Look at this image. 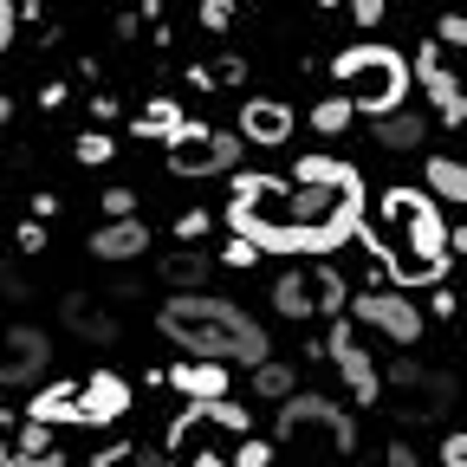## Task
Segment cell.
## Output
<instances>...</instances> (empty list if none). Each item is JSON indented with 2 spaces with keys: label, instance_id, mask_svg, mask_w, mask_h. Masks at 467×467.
I'll return each instance as SVG.
<instances>
[{
  "label": "cell",
  "instance_id": "4dcf8cb0",
  "mask_svg": "<svg viewBox=\"0 0 467 467\" xmlns=\"http://www.w3.org/2000/svg\"><path fill=\"white\" fill-rule=\"evenodd\" d=\"M202 26L208 33H227L234 26V0H202Z\"/></svg>",
  "mask_w": 467,
  "mask_h": 467
},
{
  "label": "cell",
  "instance_id": "d6986e66",
  "mask_svg": "<svg viewBox=\"0 0 467 467\" xmlns=\"http://www.w3.org/2000/svg\"><path fill=\"white\" fill-rule=\"evenodd\" d=\"M162 383H175L189 402H227V370L221 364H175V370H162Z\"/></svg>",
  "mask_w": 467,
  "mask_h": 467
},
{
  "label": "cell",
  "instance_id": "cb8c5ba5",
  "mask_svg": "<svg viewBox=\"0 0 467 467\" xmlns=\"http://www.w3.org/2000/svg\"><path fill=\"white\" fill-rule=\"evenodd\" d=\"M91 467H169V454L137 448V441H110V448H98V461H91Z\"/></svg>",
  "mask_w": 467,
  "mask_h": 467
},
{
  "label": "cell",
  "instance_id": "5bb4252c",
  "mask_svg": "<svg viewBox=\"0 0 467 467\" xmlns=\"http://www.w3.org/2000/svg\"><path fill=\"white\" fill-rule=\"evenodd\" d=\"M202 429H214V435H254V416H247V402H189L182 416L169 422V448H189Z\"/></svg>",
  "mask_w": 467,
  "mask_h": 467
},
{
  "label": "cell",
  "instance_id": "484cf974",
  "mask_svg": "<svg viewBox=\"0 0 467 467\" xmlns=\"http://www.w3.org/2000/svg\"><path fill=\"white\" fill-rule=\"evenodd\" d=\"M162 279H169V285H189V292H195V285L208 279V260H202V254H189V247H175V254L162 260Z\"/></svg>",
  "mask_w": 467,
  "mask_h": 467
},
{
  "label": "cell",
  "instance_id": "6da1fadb",
  "mask_svg": "<svg viewBox=\"0 0 467 467\" xmlns=\"http://www.w3.org/2000/svg\"><path fill=\"white\" fill-rule=\"evenodd\" d=\"M292 241L285 254L325 260L344 241L364 234V169L337 156H299L292 162Z\"/></svg>",
  "mask_w": 467,
  "mask_h": 467
},
{
  "label": "cell",
  "instance_id": "5b68a950",
  "mask_svg": "<svg viewBox=\"0 0 467 467\" xmlns=\"http://www.w3.org/2000/svg\"><path fill=\"white\" fill-rule=\"evenodd\" d=\"M227 227H234V241L254 247V254H285V241H292V189H285V175H241V182H234V202H227Z\"/></svg>",
  "mask_w": 467,
  "mask_h": 467
},
{
  "label": "cell",
  "instance_id": "4fadbf2b",
  "mask_svg": "<svg viewBox=\"0 0 467 467\" xmlns=\"http://www.w3.org/2000/svg\"><path fill=\"white\" fill-rule=\"evenodd\" d=\"M325 358L337 364V377H344V389L358 396V402H377V389H383V370H377V358L358 344V331L350 325H331V344H325Z\"/></svg>",
  "mask_w": 467,
  "mask_h": 467
},
{
  "label": "cell",
  "instance_id": "7402d4cb",
  "mask_svg": "<svg viewBox=\"0 0 467 467\" xmlns=\"http://www.w3.org/2000/svg\"><path fill=\"white\" fill-rule=\"evenodd\" d=\"M422 137H429V124L416 110H389V117H377V143L383 150H422Z\"/></svg>",
  "mask_w": 467,
  "mask_h": 467
},
{
  "label": "cell",
  "instance_id": "60d3db41",
  "mask_svg": "<svg viewBox=\"0 0 467 467\" xmlns=\"http://www.w3.org/2000/svg\"><path fill=\"white\" fill-rule=\"evenodd\" d=\"M383 467H416V454H409V448H389V461Z\"/></svg>",
  "mask_w": 467,
  "mask_h": 467
},
{
  "label": "cell",
  "instance_id": "f35d334b",
  "mask_svg": "<svg viewBox=\"0 0 467 467\" xmlns=\"http://www.w3.org/2000/svg\"><path fill=\"white\" fill-rule=\"evenodd\" d=\"M350 20H358V26H377V20H383V0H358V7H350Z\"/></svg>",
  "mask_w": 467,
  "mask_h": 467
},
{
  "label": "cell",
  "instance_id": "ac0fdd59",
  "mask_svg": "<svg viewBox=\"0 0 467 467\" xmlns=\"http://www.w3.org/2000/svg\"><path fill=\"white\" fill-rule=\"evenodd\" d=\"M26 422H39V429L85 422V389H78V383H46V389L26 402Z\"/></svg>",
  "mask_w": 467,
  "mask_h": 467
},
{
  "label": "cell",
  "instance_id": "83f0119b",
  "mask_svg": "<svg viewBox=\"0 0 467 467\" xmlns=\"http://www.w3.org/2000/svg\"><path fill=\"white\" fill-rule=\"evenodd\" d=\"M312 130H318V137H344V130H350V104H344V98L312 104Z\"/></svg>",
  "mask_w": 467,
  "mask_h": 467
},
{
  "label": "cell",
  "instance_id": "f546056e",
  "mask_svg": "<svg viewBox=\"0 0 467 467\" xmlns=\"http://www.w3.org/2000/svg\"><path fill=\"white\" fill-rule=\"evenodd\" d=\"M110 156H117V143H110L104 130H85V137H78V162H85V169H104Z\"/></svg>",
  "mask_w": 467,
  "mask_h": 467
},
{
  "label": "cell",
  "instance_id": "d6a6232c",
  "mask_svg": "<svg viewBox=\"0 0 467 467\" xmlns=\"http://www.w3.org/2000/svg\"><path fill=\"white\" fill-rule=\"evenodd\" d=\"M202 234H208V214H202V208H189L182 221H175V241H182V247H189V241H202Z\"/></svg>",
  "mask_w": 467,
  "mask_h": 467
},
{
  "label": "cell",
  "instance_id": "44dd1931",
  "mask_svg": "<svg viewBox=\"0 0 467 467\" xmlns=\"http://www.w3.org/2000/svg\"><path fill=\"white\" fill-rule=\"evenodd\" d=\"M58 312H66V325H72L78 337H91V344H110V337H117V318H110L104 306H91L85 292H72V299L58 306Z\"/></svg>",
  "mask_w": 467,
  "mask_h": 467
},
{
  "label": "cell",
  "instance_id": "8fae6325",
  "mask_svg": "<svg viewBox=\"0 0 467 467\" xmlns=\"http://www.w3.org/2000/svg\"><path fill=\"white\" fill-rule=\"evenodd\" d=\"M416 78H422L429 104L441 110V124H448V130H461V124H467V91H461V78L441 66V46H435V39H429L416 58H409V85H416Z\"/></svg>",
  "mask_w": 467,
  "mask_h": 467
},
{
  "label": "cell",
  "instance_id": "8992f818",
  "mask_svg": "<svg viewBox=\"0 0 467 467\" xmlns=\"http://www.w3.org/2000/svg\"><path fill=\"white\" fill-rule=\"evenodd\" d=\"M241 137L234 130H214V124H195L182 117V130L169 137V175L175 182H214V175H234L241 169Z\"/></svg>",
  "mask_w": 467,
  "mask_h": 467
},
{
  "label": "cell",
  "instance_id": "836d02e7",
  "mask_svg": "<svg viewBox=\"0 0 467 467\" xmlns=\"http://www.w3.org/2000/svg\"><path fill=\"white\" fill-rule=\"evenodd\" d=\"M14 33H20V7H14V0H0V52L14 46Z\"/></svg>",
  "mask_w": 467,
  "mask_h": 467
},
{
  "label": "cell",
  "instance_id": "f1b7e54d",
  "mask_svg": "<svg viewBox=\"0 0 467 467\" xmlns=\"http://www.w3.org/2000/svg\"><path fill=\"white\" fill-rule=\"evenodd\" d=\"M227 467H273V441L241 435V441H234V454H227Z\"/></svg>",
  "mask_w": 467,
  "mask_h": 467
},
{
  "label": "cell",
  "instance_id": "9a60e30c",
  "mask_svg": "<svg viewBox=\"0 0 467 467\" xmlns=\"http://www.w3.org/2000/svg\"><path fill=\"white\" fill-rule=\"evenodd\" d=\"M358 318L370 331H383L389 344H416L422 337V312L402 299V292H358Z\"/></svg>",
  "mask_w": 467,
  "mask_h": 467
},
{
  "label": "cell",
  "instance_id": "e0dca14e",
  "mask_svg": "<svg viewBox=\"0 0 467 467\" xmlns=\"http://www.w3.org/2000/svg\"><path fill=\"white\" fill-rule=\"evenodd\" d=\"M78 389H85V429H110L130 409V383L117 377V370H91Z\"/></svg>",
  "mask_w": 467,
  "mask_h": 467
},
{
  "label": "cell",
  "instance_id": "d4e9b609",
  "mask_svg": "<svg viewBox=\"0 0 467 467\" xmlns=\"http://www.w3.org/2000/svg\"><path fill=\"white\" fill-rule=\"evenodd\" d=\"M429 189H435L441 202H467V169H461L454 156H435V162H429Z\"/></svg>",
  "mask_w": 467,
  "mask_h": 467
},
{
  "label": "cell",
  "instance_id": "74e56055",
  "mask_svg": "<svg viewBox=\"0 0 467 467\" xmlns=\"http://www.w3.org/2000/svg\"><path fill=\"white\" fill-rule=\"evenodd\" d=\"M441 461H448V467H467V435H448V441H441Z\"/></svg>",
  "mask_w": 467,
  "mask_h": 467
},
{
  "label": "cell",
  "instance_id": "2e32d148",
  "mask_svg": "<svg viewBox=\"0 0 467 467\" xmlns=\"http://www.w3.org/2000/svg\"><path fill=\"white\" fill-rule=\"evenodd\" d=\"M241 143H260V150H279L292 137V104L279 98H247L241 104V130H234Z\"/></svg>",
  "mask_w": 467,
  "mask_h": 467
},
{
  "label": "cell",
  "instance_id": "e575fe53",
  "mask_svg": "<svg viewBox=\"0 0 467 467\" xmlns=\"http://www.w3.org/2000/svg\"><path fill=\"white\" fill-rule=\"evenodd\" d=\"M208 78H214V85H241L247 66H241V58H221V66H208Z\"/></svg>",
  "mask_w": 467,
  "mask_h": 467
},
{
  "label": "cell",
  "instance_id": "52a82bcc",
  "mask_svg": "<svg viewBox=\"0 0 467 467\" xmlns=\"http://www.w3.org/2000/svg\"><path fill=\"white\" fill-rule=\"evenodd\" d=\"M306 435H325V448L350 454L358 448V416L337 409L331 396H312V389H292L279 402V441H306Z\"/></svg>",
  "mask_w": 467,
  "mask_h": 467
},
{
  "label": "cell",
  "instance_id": "7c38bea8",
  "mask_svg": "<svg viewBox=\"0 0 467 467\" xmlns=\"http://www.w3.org/2000/svg\"><path fill=\"white\" fill-rule=\"evenodd\" d=\"M0 467H66V454H58L52 429L14 416V409H0Z\"/></svg>",
  "mask_w": 467,
  "mask_h": 467
},
{
  "label": "cell",
  "instance_id": "603a6c76",
  "mask_svg": "<svg viewBox=\"0 0 467 467\" xmlns=\"http://www.w3.org/2000/svg\"><path fill=\"white\" fill-rule=\"evenodd\" d=\"M137 137H175V130H182V104H175V98H150L143 110H137V124H130Z\"/></svg>",
  "mask_w": 467,
  "mask_h": 467
},
{
  "label": "cell",
  "instance_id": "ffe728a7",
  "mask_svg": "<svg viewBox=\"0 0 467 467\" xmlns=\"http://www.w3.org/2000/svg\"><path fill=\"white\" fill-rule=\"evenodd\" d=\"M91 254L98 260H137V254H150V227L143 221H104L91 234Z\"/></svg>",
  "mask_w": 467,
  "mask_h": 467
},
{
  "label": "cell",
  "instance_id": "d590c367",
  "mask_svg": "<svg viewBox=\"0 0 467 467\" xmlns=\"http://www.w3.org/2000/svg\"><path fill=\"white\" fill-rule=\"evenodd\" d=\"M14 241H20L26 254H39V247H46V227H39V221H20V234H14Z\"/></svg>",
  "mask_w": 467,
  "mask_h": 467
},
{
  "label": "cell",
  "instance_id": "ba28073f",
  "mask_svg": "<svg viewBox=\"0 0 467 467\" xmlns=\"http://www.w3.org/2000/svg\"><path fill=\"white\" fill-rule=\"evenodd\" d=\"M377 402H389L396 422H441V409L454 402V377L422 370V364H389Z\"/></svg>",
  "mask_w": 467,
  "mask_h": 467
},
{
  "label": "cell",
  "instance_id": "9c48e42d",
  "mask_svg": "<svg viewBox=\"0 0 467 467\" xmlns=\"http://www.w3.org/2000/svg\"><path fill=\"white\" fill-rule=\"evenodd\" d=\"M350 299V279L331 266V260H312V266H285L273 279V306L285 318H312V312H337Z\"/></svg>",
  "mask_w": 467,
  "mask_h": 467
},
{
  "label": "cell",
  "instance_id": "7a4b0ae2",
  "mask_svg": "<svg viewBox=\"0 0 467 467\" xmlns=\"http://www.w3.org/2000/svg\"><path fill=\"white\" fill-rule=\"evenodd\" d=\"M156 331L182 350L189 364H266L273 337L254 312H241L234 299H214V292H175V299L156 312Z\"/></svg>",
  "mask_w": 467,
  "mask_h": 467
},
{
  "label": "cell",
  "instance_id": "1f68e13d",
  "mask_svg": "<svg viewBox=\"0 0 467 467\" xmlns=\"http://www.w3.org/2000/svg\"><path fill=\"white\" fill-rule=\"evenodd\" d=\"M104 214L110 221H137V195L130 189H104Z\"/></svg>",
  "mask_w": 467,
  "mask_h": 467
},
{
  "label": "cell",
  "instance_id": "ab89813d",
  "mask_svg": "<svg viewBox=\"0 0 467 467\" xmlns=\"http://www.w3.org/2000/svg\"><path fill=\"white\" fill-rule=\"evenodd\" d=\"M221 260H227V266H234V273H241V266H254V260H260V254H254V247H241V241H227V254H221Z\"/></svg>",
  "mask_w": 467,
  "mask_h": 467
},
{
  "label": "cell",
  "instance_id": "4316f807",
  "mask_svg": "<svg viewBox=\"0 0 467 467\" xmlns=\"http://www.w3.org/2000/svg\"><path fill=\"white\" fill-rule=\"evenodd\" d=\"M292 389H299V377H292L285 364H273V358H266V364L254 370V396H266V402H285Z\"/></svg>",
  "mask_w": 467,
  "mask_h": 467
},
{
  "label": "cell",
  "instance_id": "3957f363",
  "mask_svg": "<svg viewBox=\"0 0 467 467\" xmlns=\"http://www.w3.org/2000/svg\"><path fill=\"white\" fill-rule=\"evenodd\" d=\"M370 254L389 266L396 285H435L448 279V227H441V208L422 195V189H389L377 202V234H364Z\"/></svg>",
  "mask_w": 467,
  "mask_h": 467
},
{
  "label": "cell",
  "instance_id": "8d00e7d4",
  "mask_svg": "<svg viewBox=\"0 0 467 467\" xmlns=\"http://www.w3.org/2000/svg\"><path fill=\"white\" fill-rule=\"evenodd\" d=\"M441 39H448V46H467V20H461V14H441Z\"/></svg>",
  "mask_w": 467,
  "mask_h": 467
},
{
  "label": "cell",
  "instance_id": "30bf717a",
  "mask_svg": "<svg viewBox=\"0 0 467 467\" xmlns=\"http://www.w3.org/2000/svg\"><path fill=\"white\" fill-rule=\"evenodd\" d=\"M52 364V337L39 325H0V389H20Z\"/></svg>",
  "mask_w": 467,
  "mask_h": 467
},
{
  "label": "cell",
  "instance_id": "277c9868",
  "mask_svg": "<svg viewBox=\"0 0 467 467\" xmlns=\"http://www.w3.org/2000/svg\"><path fill=\"white\" fill-rule=\"evenodd\" d=\"M331 78H337V98H344L350 110L389 117V110H402V98H409V58H402L396 46L364 39V46H344V52L331 58Z\"/></svg>",
  "mask_w": 467,
  "mask_h": 467
}]
</instances>
